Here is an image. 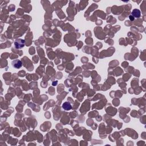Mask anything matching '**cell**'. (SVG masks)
Listing matches in <instances>:
<instances>
[{
    "mask_svg": "<svg viewBox=\"0 0 146 146\" xmlns=\"http://www.w3.org/2000/svg\"><path fill=\"white\" fill-rule=\"evenodd\" d=\"M12 65L15 69H20V68H21L22 66V63L20 60L16 59L12 61Z\"/></svg>",
    "mask_w": 146,
    "mask_h": 146,
    "instance_id": "1",
    "label": "cell"
},
{
    "mask_svg": "<svg viewBox=\"0 0 146 146\" xmlns=\"http://www.w3.org/2000/svg\"><path fill=\"white\" fill-rule=\"evenodd\" d=\"M15 47L16 49H21L24 46L25 41L22 39H19V40H16L14 43Z\"/></svg>",
    "mask_w": 146,
    "mask_h": 146,
    "instance_id": "2",
    "label": "cell"
},
{
    "mask_svg": "<svg viewBox=\"0 0 146 146\" xmlns=\"http://www.w3.org/2000/svg\"><path fill=\"white\" fill-rule=\"evenodd\" d=\"M131 16H133V17L135 18H139L141 16V12L139 9H135L132 10L131 13Z\"/></svg>",
    "mask_w": 146,
    "mask_h": 146,
    "instance_id": "3",
    "label": "cell"
},
{
    "mask_svg": "<svg viewBox=\"0 0 146 146\" xmlns=\"http://www.w3.org/2000/svg\"><path fill=\"white\" fill-rule=\"evenodd\" d=\"M62 108L64 109V110H66V111H68V110H70L72 109V106L71 105L70 102H66L63 103L62 105Z\"/></svg>",
    "mask_w": 146,
    "mask_h": 146,
    "instance_id": "4",
    "label": "cell"
},
{
    "mask_svg": "<svg viewBox=\"0 0 146 146\" xmlns=\"http://www.w3.org/2000/svg\"><path fill=\"white\" fill-rule=\"evenodd\" d=\"M129 20H130L131 21H134V20H135V18L133 17L132 16H131V15L129 16Z\"/></svg>",
    "mask_w": 146,
    "mask_h": 146,
    "instance_id": "5",
    "label": "cell"
}]
</instances>
